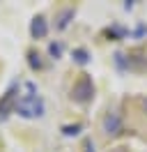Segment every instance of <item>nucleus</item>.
<instances>
[{
  "mask_svg": "<svg viewBox=\"0 0 147 152\" xmlns=\"http://www.w3.org/2000/svg\"><path fill=\"white\" fill-rule=\"evenodd\" d=\"M23 88H25V95L14 104V111L21 118H41L44 115V99L37 95L35 83H23Z\"/></svg>",
  "mask_w": 147,
  "mask_h": 152,
  "instance_id": "nucleus-1",
  "label": "nucleus"
},
{
  "mask_svg": "<svg viewBox=\"0 0 147 152\" xmlns=\"http://www.w3.org/2000/svg\"><path fill=\"white\" fill-rule=\"evenodd\" d=\"M71 97H74V102H78V104H87L92 97H94V86H92L90 76H83L81 81L74 86Z\"/></svg>",
  "mask_w": 147,
  "mask_h": 152,
  "instance_id": "nucleus-2",
  "label": "nucleus"
},
{
  "mask_svg": "<svg viewBox=\"0 0 147 152\" xmlns=\"http://www.w3.org/2000/svg\"><path fill=\"white\" fill-rule=\"evenodd\" d=\"M103 132L108 136H117L122 132V118H119V113H115V111L106 113V118H103Z\"/></svg>",
  "mask_w": 147,
  "mask_h": 152,
  "instance_id": "nucleus-3",
  "label": "nucleus"
},
{
  "mask_svg": "<svg viewBox=\"0 0 147 152\" xmlns=\"http://www.w3.org/2000/svg\"><path fill=\"white\" fill-rule=\"evenodd\" d=\"M30 35L35 39H44L48 35V23H46L44 16H35L32 23H30Z\"/></svg>",
  "mask_w": 147,
  "mask_h": 152,
  "instance_id": "nucleus-4",
  "label": "nucleus"
},
{
  "mask_svg": "<svg viewBox=\"0 0 147 152\" xmlns=\"http://www.w3.org/2000/svg\"><path fill=\"white\" fill-rule=\"evenodd\" d=\"M76 16V10L74 7H67V10H62L60 12V16H57V23H55V28L57 30H64L67 26H69V21Z\"/></svg>",
  "mask_w": 147,
  "mask_h": 152,
  "instance_id": "nucleus-5",
  "label": "nucleus"
},
{
  "mask_svg": "<svg viewBox=\"0 0 147 152\" xmlns=\"http://www.w3.org/2000/svg\"><path fill=\"white\" fill-rule=\"evenodd\" d=\"M74 60H76L78 65H87V62H90V53H87L85 48H76V51H74Z\"/></svg>",
  "mask_w": 147,
  "mask_h": 152,
  "instance_id": "nucleus-6",
  "label": "nucleus"
},
{
  "mask_svg": "<svg viewBox=\"0 0 147 152\" xmlns=\"http://www.w3.org/2000/svg\"><path fill=\"white\" fill-rule=\"evenodd\" d=\"M81 132H83V124H67V127H62L64 136H78Z\"/></svg>",
  "mask_w": 147,
  "mask_h": 152,
  "instance_id": "nucleus-7",
  "label": "nucleus"
},
{
  "mask_svg": "<svg viewBox=\"0 0 147 152\" xmlns=\"http://www.w3.org/2000/svg\"><path fill=\"white\" fill-rule=\"evenodd\" d=\"M48 53L57 60V58L62 56V44H60V42H51V44H48Z\"/></svg>",
  "mask_w": 147,
  "mask_h": 152,
  "instance_id": "nucleus-8",
  "label": "nucleus"
},
{
  "mask_svg": "<svg viewBox=\"0 0 147 152\" xmlns=\"http://www.w3.org/2000/svg\"><path fill=\"white\" fill-rule=\"evenodd\" d=\"M30 67H32V69H41V60H39V56H37V53H30Z\"/></svg>",
  "mask_w": 147,
  "mask_h": 152,
  "instance_id": "nucleus-9",
  "label": "nucleus"
},
{
  "mask_svg": "<svg viewBox=\"0 0 147 152\" xmlns=\"http://www.w3.org/2000/svg\"><path fill=\"white\" fill-rule=\"evenodd\" d=\"M85 150H87V152H94V145H92V141H87V145H85Z\"/></svg>",
  "mask_w": 147,
  "mask_h": 152,
  "instance_id": "nucleus-10",
  "label": "nucleus"
},
{
  "mask_svg": "<svg viewBox=\"0 0 147 152\" xmlns=\"http://www.w3.org/2000/svg\"><path fill=\"white\" fill-rule=\"evenodd\" d=\"M143 108H145V113H147V99H145V102H143Z\"/></svg>",
  "mask_w": 147,
  "mask_h": 152,
  "instance_id": "nucleus-11",
  "label": "nucleus"
},
{
  "mask_svg": "<svg viewBox=\"0 0 147 152\" xmlns=\"http://www.w3.org/2000/svg\"><path fill=\"white\" fill-rule=\"evenodd\" d=\"M115 152H124V148H117V150H115Z\"/></svg>",
  "mask_w": 147,
  "mask_h": 152,
  "instance_id": "nucleus-12",
  "label": "nucleus"
}]
</instances>
